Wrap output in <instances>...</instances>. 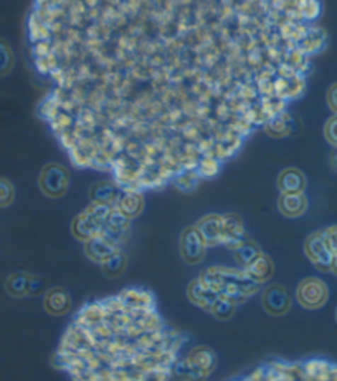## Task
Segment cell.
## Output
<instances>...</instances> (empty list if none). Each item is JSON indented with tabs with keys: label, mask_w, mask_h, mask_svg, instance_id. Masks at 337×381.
<instances>
[{
	"label": "cell",
	"mask_w": 337,
	"mask_h": 381,
	"mask_svg": "<svg viewBox=\"0 0 337 381\" xmlns=\"http://www.w3.org/2000/svg\"><path fill=\"white\" fill-rule=\"evenodd\" d=\"M119 250V242H116L111 237L103 234L94 237V239H89L88 242H84V254L89 260L96 262V264H103L108 257H111L114 252Z\"/></svg>",
	"instance_id": "30bf717a"
},
{
	"label": "cell",
	"mask_w": 337,
	"mask_h": 381,
	"mask_svg": "<svg viewBox=\"0 0 337 381\" xmlns=\"http://www.w3.org/2000/svg\"><path fill=\"white\" fill-rule=\"evenodd\" d=\"M208 311L218 320H230L236 311V304H233L232 300L225 299V297H218Z\"/></svg>",
	"instance_id": "603a6c76"
},
{
	"label": "cell",
	"mask_w": 337,
	"mask_h": 381,
	"mask_svg": "<svg viewBox=\"0 0 337 381\" xmlns=\"http://www.w3.org/2000/svg\"><path fill=\"white\" fill-rule=\"evenodd\" d=\"M72 232L76 239L88 242L89 239H94V237L104 234V222L96 219V217L89 214L88 211H83L81 214L73 219Z\"/></svg>",
	"instance_id": "9c48e42d"
},
{
	"label": "cell",
	"mask_w": 337,
	"mask_h": 381,
	"mask_svg": "<svg viewBox=\"0 0 337 381\" xmlns=\"http://www.w3.org/2000/svg\"><path fill=\"white\" fill-rule=\"evenodd\" d=\"M261 304L268 314L273 316H282L291 310L292 299L282 285H270L268 289L263 292L261 295Z\"/></svg>",
	"instance_id": "ba28073f"
},
{
	"label": "cell",
	"mask_w": 337,
	"mask_h": 381,
	"mask_svg": "<svg viewBox=\"0 0 337 381\" xmlns=\"http://www.w3.org/2000/svg\"><path fill=\"white\" fill-rule=\"evenodd\" d=\"M198 279L218 295L225 297L236 305L245 302L248 297L255 295L261 287L248 279L243 269H228V267H212Z\"/></svg>",
	"instance_id": "7a4b0ae2"
},
{
	"label": "cell",
	"mask_w": 337,
	"mask_h": 381,
	"mask_svg": "<svg viewBox=\"0 0 337 381\" xmlns=\"http://www.w3.org/2000/svg\"><path fill=\"white\" fill-rule=\"evenodd\" d=\"M129 221L131 219H127L121 211H118L116 207L113 206V209L109 212L106 219V224H104V234L119 242L124 236H126V232L129 229Z\"/></svg>",
	"instance_id": "ffe728a7"
},
{
	"label": "cell",
	"mask_w": 337,
	"mask_h": 381,
	"mask_svg": "<svg viewBox=\"0 0 337 381\" xmlns=\"http://www.w3.org/2000/svg\"><path fill=\"white\" fill-rule=\"evenodd\" d=\"M183 358L188 366V381H205L217 366V355L203 345L193 346Z\"/></svg>",
	"instance_id": "277c9868"
},
{
	"label": "cell",
	"mask_w": 337,
	"mask_h": 381,
	"mask_svg": "<svg viewBox=\"0 0 337 381\" xmlns=\"http://www.w3.org/2000/svg\"><path fill=\"white\" fill-rule=\"evenodd\" d=\"M38 182L45 196L58 199V197L67 194L69 186V171L58 162H52V165L43 167Z\"/></svg>",
	"instance_id": "5b68a950"
},
{
	"label": "cell",
	"mask_w": 337,
	"mask_h": 381,
	"mask_svg": "<svg viewBox=\"0 0 337 381\" xmlns=\"http://www.w3.org/2000/svg\"><path fill=\"white\" fill-rule=\"evenodd\" d=\"M195 226L208 247L222 245V216L208 214L202 217Z\"/></svg>",
	"instance_id": "9a60e30c"
},
{
	"label": "cell",
	"mask_w": 337,
	"mask_h": 381,
	"mask_svg": "<svg viewBox=\"0 0 337 381\" xmlns=\"http://www.w3.org/2000/svg\"><path fill=\"white\" fill-rule=\"evenodd\" d=\"M195 171H197V175L202 177H212L220 171V161L213 156H207V158H203V160H200Z\"/></svg>",
	"instance_id": "cb8c5ba5"
},
{
	"label": "cell",
	"mask_w": 337,
	"mask_h": 381,
	"mask_svg": "<svg viewBox=\"0 0 337 381\" xmlns=\"http://www.w3.org/2000/svg\"><path fill=\"white\" fill-rule=\"evenodd\" d=\"M327 105H329L331 111L337 115V83L331 85L329 90H327Z\"/></svg>",
	"instance_id": "4316f807"
},
{
	"label": "cell",
	"mask_w": 337,
	"mask_h": 381,
	"mask_svg": "<svg viewBox=\"0 0 337 381\" xmlns=\"http://www.w3.org/2000/svg\"><path fill=\"white\" fill-rule=\"evenodd\" d=\"M243 270H245V274L251 282H255V284L258 285H263V284H266L273 275H275V264H273V260L270 259V257L261 254Z\"/></svg>",
	"instance_id": "2e32d148"
},
{
	"label": "cell",
	"mask_w": 337,
	"mask_h": 381,
	"mask_svg": "<svg viewBox=\"0 0 337 381\" xmlns=\"http://www.w3.org/2000/svg\"><path fill=\"white\" fill-rule=\"evenodd\" d=\"M187 336L141 287L88 302L74 314L53 365L73 381H168Z\"/></svg>",
	"instance_id": "6da1fadb"
},
{
	"label": "cell",
	"mask_w": 337,
	"mask_h": 381,
	"mask_svg": "<svg viewBox=\"0 0 337 381\" xmlns=\"http://www.w3.org/2000/svg\"><path fill=\"white\" fill-rule=\"evenodd\" d=\"M324 138H326V141L329 143V145L337 148V115L331 116L329 120L326 121Z\"/></svg>",
	"instance_id": "d4e9b609"
},
{
	"label": "cell",
	"mask_w": 337,
	"mask_h": 381,
	"mask_svg": "<svg viewBox=\"0 0 337 381\" xmlns=\"http://www.w3.org/2000/svg\"><path fill=\"white\" fill-rule=\"evenodd\" d=\"M127 267V257L124 252L119 249L118 252H114L111 257H108L106 260L101 264L103 274L108 277V279H116V277H121L124 274Z\"/></svg>",
	"instance_id": "7402d4cb"
},
{
	"label": "cell",
	"mask_w": 337,
	"mask_h": 381,
	"mask_svg": "<svg viewBox=\"0 0 337 381\" xmlns=\"http://www.w3.org/2000/svg\"><path fill=\"white\" fill-rule=\"evenodd\" d=\"M13 199V187L10 182L0 180V206H7Z\"/></svg>",
	"instance_id": "484cf974"
},
{
	"label": "cell",
	"mask_w": 337,
	"mask_h": 381,
	"mask_svg": "<svg viewBox=\"0 0 337 381\" xmlns=\"http://www.w3.org/2000/svg\"><path fill=\"white\" fill-rule=\"evenodd\" d=\"M327 299H329V289L324 282L314 279V277L301 280L296 289V300L307 310L321 309L326 305Z\"/></svg>",
	"instance_id": "8992f818"
},
{
	"label": "cell",
	"mask_w": 337,
	"mask_h": 381,
	"mask_svg": "<svg viewBox=\"0 0 337 381\" xmlns=\"http://www.w3.org/2000/svg\"><path fill=\"white\" fill-rule=\"evenodd\" d=\"M114 207H116L118 211H121L127 219L137 217L144 209V197L141 191L131 189V187H122Z\"/></svg>",
	"instance_id": "7c38bea8"
},
{
	"label": "cell",
	"mask_w": 337,
	"mask_h": 381,
	"mask_svg": "<svg viewBox=\"0 0 337 381\" xmlns=\"http://www.w3.org/2000/svg\"><path fill=\"white\" fill-rule=\"evenodd\" d=\"M187 295L192 304H195L197 307H200V309H205V310L210 309V307L213 305V302L220 297L217 292H213L210 287L203 284L200 279H195L190 285H188Z\"/></svg>",
	"instance_id": "ac0fdd59"
},
{
	"label": "cell",
	"mask_w": 337,
	"mask_h": 381,
	"mask_svg": "<svg viewBox=\"0 0 337 381\" xmlns=\"http://www.w3.org/2000/svg\"><path fill=\"white\" fill-rule=\"evenodd\" d=\"M331 162H332V167H334V170L337 171V150H336L334 153H332V160H331Z\"/></svg>",
	"instance_id": "f546056e"
},
{
	"label": "cell",
	"mask_w": 337,
	"mask_h": 381,
	"mask_svg": "<svg viewBox=\"0 0 337 381\" xmlns=\"http://www.w3.org/2000/svg\"><path fill=\"white\" fill-rule=\"evenodd\" d=\"M245 241V227L236 214H223L222 216V245L228 249H235Z\"/></svg>",
	"instance_id": "8fae6325"
},
{
	"label": "cell",
	"mask_w": 337,
	"mask_h": 381,
	"mask_svg": "<svg viewBox=\"0 0 337 381\" xmlns=\"http://www.w3.org/2000/svg\"><path fill=\"white\" fill-rule=\"evenodd\" d=\"M304 250L311 264L321 272H331L332 260H334V249L327 241L324 231H317L306 239Z\"/></svg>",
	"instance_id": "3957f363"
},
{
	"label": "cell",
	"mask_w": 337,
	"mask_h": 381,
	"mask_svg": "<svg viewBox=\"0 0 337 381\" xmlns=\"http://www.w3.org/2000/svg\"><path fill=\"white\" fill-rule=\"evenodd\" d=\"M121 189L122 187L119 186L118 182H96V184L91 187V191H89V197H91V202L114 206Z\"/></svg>",
	"instance_id": "d6986e66"
},
{
	"label": "cell",
	"mask_w": 337,
	"mask_h": 381,
	"mask_svg": "<svg viewBox=\"0 0 337 381\" xmlns=\"http://www.w3.org/2000/svg\"><path fill=\"white\" fill-rule=\"evenodd\" d=\"M208 245L203 241L197 226H188L181 236V255L190 265H197L205 259Z\"/></svg>",
	"instance_id": "52a82bcc"
},
{
	"label": "cell",
	"mask_w": 337,
	"mask_h": 381,
	"mask_svg": "<svg viewBox=\"0 0 337 381\" xmlns=\"http://www.w3.org/2000/svg\"><path fill=\"white\" fill-rule=\"evenodd\" d=\"M43 305L45 310H47L50 315L63 316L72 310L73 302L67 290L59 289V287H55V289H50L47 294H45Z\"/></svg>",
	"instance_id": "4fadbf2b"
},
{
	"label": "cell",
	"mask_w": 337,
	"mask_h": 381,
	"mask_svg": "<svg viewBox=\"0 0 337 381\" xmlns=\"http://www.w3.org/2000/svg\"><path fill=\"white\" fill-rule=\"evenodd\" d=\"M336 321H337V310H336Z\"/></svg>",
	"instance_id": "4dcf8cb0"
},
{
	"label": "cell",
	"mask_w": 337,
	"mask_h": 381,
	"mask_svg": "<svg viewBox=\"0 0 337 381\" xmlns=\"http://www.w3.org/2000/svg\"><path fill=\"white\" fill-rule=\"evenodd\" d=\"M307 186L304 172L297 167H286L278 176V187L281 194H295V192H304Z\"/></svg>",
	"instance_id": "5bb4252c"
},
{
	"label": "cell",
	"mask_w": 337,
	"mask_h": 381,
	"mask_svg": "<svg viewBox=\"0 0 337 381\" xmlns=\"http://www.w3.org/2000/svg\"><path fill=\"white\" fill-rule=\"evenodd\" d=\"M326 236H327V241L331 242L332 249H334V252L337 250V226H331L327 227V229H324Z\"/></svg>",
	"instance_id": "83f0119b"
},
{
	"label": "cell",
	"mask_w": 337,
	"mask_h": 381,
	"mask_svg": "<svg viewBox=\"0 0 337 381\" xmlns=\"http://www.w3.org/2000/svg\"><path fill=\"white\" fill-rule=\"evenodd\" d=\"M261 254L263 252L260 250V247L248 239H245L240 245H236L235 249H233V255H235L238 269H245V267L250 265L251 262Z\"/></svg>",
	"instance_id": "44dd1931"
},
{
	"label": "cell",
	"mask_w": 337,
	"mask_h": 381,
	"mask_svg": "<svg viewBox=\"0 0 337 381\" xmlns=\"http://www.w3.org/2000/svg\"><path fill=\"white\" fill-rule=\"evenodd\" d=\"M331 272H332V274H334V275H337V250L334 252V260H332Z\"/></svg>",
	"instance_id": "f1b7e54d"
},
{
	"label": "cell",
	"mask_w": 337,
	"mask_h": 381,
	"mask_svg": "<svg viewBox=\"0 0 337 381\" xmlns=\"http://www.w3.org/2000/svg\"><path fill=\"white\" fill-rule=\"evenodd\" d=\"M278 209L281 211L282 216L301 217L307 211V197L304 192H295V194H281L278 201Z\"/></svg>",
	"instance_id": "e0dca14e"
}]
</instances>
